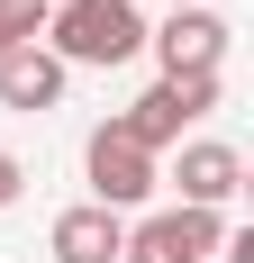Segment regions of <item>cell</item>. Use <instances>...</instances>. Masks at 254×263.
Returning <instances> with one entry per match:
<instances>
[{"label":"cell","mask_w":254,"mask_h":263,"mask_svg":"<svg viewBox=\"0 0 254 263\" xmlns=\"http://www.w3.org/2000/svg\"><path fill=\"white\" fill-rule=\"evenodd\" d=\"M37 46L73 73V64H136L146 54V9L136 0H55V18H46V36Z\"/></svg>","instance_id":"1"},{"label":"cell","mask_w":254,"mask_h":263,"mask_svg":"<svg viewBox=\"0 0 254 263\" xmlns=\"http://www.w3.org/2000/svg\"><path fill=\"white\" fill-rule=\"evenodd\" d=\"M82 173H91V209H109V218L146 209V200H154V182H164V173H154V155L118 127V118H100V127L82 136Z\"/></svg>","instance_id":"2"},{"label":"cell","mask_w":254,"mask_h":263,"mask_svg":"<svg viewBox=\"0 0 254 263\" xmlns=\"http://www.w3.org/2000/svg\"><path fill=\"white\" fill-rule=\"evenodd\" d=\"M209 109H218V73H182V82H154L146 100L118 109V127L146 145V155H164V145H182V127H200Z\"/></svg>","instance_id":"3"},{"label":"cell","mask_w":254,"mask_h":263,"mask_svg":"<svg viewBox=\"0 0 254 263\" xmlns=\"http://www.w3.org/2000/svg\"><path fill=\"white\" fill-rule=\"evenodd\" d=\"M218 236H227V227H218L209 209H154V218L127 227V254L118 263H209Z\"/></svg>","instance_id":"4"},{"label":"cell","mask_w":254,"mask_h":263,"mask_svg":"<svg viewBox=\"0 0 254 263\" xmlns=\"http://www.w3.org/2000/svg\"><path fill=\"white\" fill-rule=\"evenodd\" d=\"M173 182H182V200L173 209H227L236 191H245V155H236L227 136H191V145H182V163H173Z\"/></svg>","instance_id":"5"},{"label":"cell","mask_w":254,"mask_h":263,"mask_svg":"<svg viewBox=\"0 0 254 263\" xmlns=\"http://www.w3.org/2000/svg\"><path fill=\"white\" fill-rule=\"evenodd\" d=\"M146 46H154V64H164V82L218 73V54H227V18H218V9H173L164 27H146Z\"/></svg>","instance_id":"6"},{"label":"cell","mask_w":254,"mask_h":263,"mask_svg":"<svg viewBox=\"0 0 254 263\" xmlns=\"http://www.w3.org/2000/svg\"><path fill=\"white\" fill-rule=\"evenodd\" d=\"M55 263H118L127 254V218H109V209H91V200H82V209H64L55 218Z\"/></svg>","instance_id":"7"},{"label":"cell","mask_w":254,"mask_h":263,"mask_svg":"<svg viewBox=\"0 0 254 263\" xmlns=\"http://www.w3.org/2000/svg\"><path fill=\"white\" fill-rule=\"evenodd\" d=\"M64 64H55L46 46H19V54H0V109H27V118H37V109H55L64 100Z\"/></svg>","instance_id":"8"},{"label":"cell","mask_w":254,"mask_h":263,"mask_svg":"<svg viewBox=\"0 0 254 263\" xmlns=\"http://www.w3.org/2000/svg\"><path fill=\"white\" fill-rule=\"evenodd\" d=\"M46 18H55V0H0V54L37 46V36H46Z\"/></svg>","instance_id":"9"},{"label":"cell","mask_w":254,"mask_h":263,"mask_svg":"<svg viewBox=\"0 0 254 263\" xmlns=\"http://www.w3.org/2000/svg\"><path fill=\"white\" fill-rule=\"evenodd\" d=\"M19 191H27V163L9 155V145H0V209H9V200H19Z\"/></svg>","instance_id":"10"},{"label":"cell","mask_w":254,"mask_h":263,"mask_svg":"<svg viewBox=\"0 0 254 263\" xmlns=\"http://www.w3.org/2000/svg\"><path fill=\"white\" fill-rule=\"evenodd\" d=\"M173 9H209V0H173Z\"/></svg>","instance_id":"11"}]
</instances>
